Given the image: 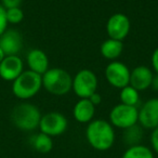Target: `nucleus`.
<instances>
[{"label":"nucleus","instance_id":"1","mask_svg":"<svg viewBox=\"0 0 158 158\" xmlns=\"http://www.w3.org/2000/svg\"><path fill=\"white\" fill-rule=\"evenodd\" d=\"M86 139L92 148L100 152L108 151L115 142L114 127L105 119H94L87 126Z\"/></svg>","mask_w":158,"mask_h":158},{"label":"nucleus","instance_id":"2","mask_svg":"<svg viewBox=\"0 0 158 158\" xmlns=\"http://www.w3.org/2000/svg\"><path fill=\"white\" fill-rule=\"evenodd\" d=\"M42 88L50 94L62 97L72 90L73 77L69 73L60 67L49 68L41 76Z\"/></svg>","mask_w":158,"mask_h":158},{"label":"nucleus","instance_id":"3","mask_svg":"<svg viewBox=\"0 0 158 158\" xmlns=\"http://www.w3.org/2000/svg\"><path fill=\"white\" fill-rule=\"evenodd\" d=\"M41 113L39 108L31 103H20L11 112V121L22 131H33L39 127Z\"/></svg>","mask_w":158,"mask_h":158},{"label":"nucleus","instance_id":"4","mask_svg":"<svg viewBox=\"0 0 158 158\" xmlns=\"http://www.w3.org/2000/svg\"><path fill=\"white\" fill-rule=\"evenodd\" d=\"M42 88L41 75L31 70H24L12 82V93L20 100H29L34 98Z\"/></svg>","mask_w":158,"mask_h":158},{"label":"nucleus","instance_id":"5","mask_svg":"<svg viewBox=\"0 0 158 158\" xmlns=\"http://www.w3.org/2000/svg\"><path fill=\"white\" fill-rule=\"evenodd\" d=\"M98 77L88 68L80 69L73 78V91L79 99H89L98 91Z\"/></svg>","mask_w":158,"mask_h":158},{"label":"nucleus","instance_id":"6","mask_svg":"<svg viewBox=\"0 0 158 158\" xmlns=\"http://www.w3.org/2000/svg\"><path fill=\"white\" fill-rule=\"evenodd\" d=\"M139 120V108L136 106L125 105L119 103L110 112V123L113 127L118 129H127L134 126Z\"/></svg>","mask_w":158,"mask_h":158},{"label":"nucleus","instance_id":"7","mask_svg":"<svg viewBox=\"0 0 158 158\" xmlns=\"http://www.w3.org/2000/svg\"><path fill=\"white\" fill-rule=\"evenodd\" d=\"M68 127L67 118L62 113L49 112L42 115L39 123L40 132L51 136H59L66 131Z\"/></svg>","mask_w":158,"mask_h":158},{"label":"nucleus","instance_id":"8","mask_svg":"<svg viewBox=\"0 0 158 158\" xmlns=\"http://www.w3.org/2000/svg\"><path fill=\"white\" fill-rule=\"evenodd\" d=\"M130 72L127 65L123 62L112 61L105 67V78L112 87L123 89L129 86Z\"/></svg>","mask_w":158,"mask_h":158},{"label":"nucleus","instance_id":"9","mask_svg":"<svg viewBox=\"0 0 158 158\" xmlns=\"http://www.w3.org/2000/svg\"><path fill=\"white\" fill-rule=\"evenodd\" d=\"M130 20L123 13H114L106 22V33L108 38L123 41L130 33Z\"/></svg>","mask_w":158,"mask_h":158},{"label":"nucleus","instance_id":"10","mask_svg":"<svg viewBox=\"0 0 158 158\" xmlns=\"http://www.w3.org/2000/svg\"><path fill=\"white\" fill-rule=\"evenodd\" d=\"M138 123L143 129L154 130L158 127V98L147 100L139 110Z\"/></svg>","mask_w":158,"mask_h":158},{"label":"nucleus","instance_id":"11","mask_svg":"<svg viewBox=\"0 0 158 158\" xmlns=\"http://www.w3.org/2000/svg\"><path fill=\"white\" fill-rule=\"evenodd\" d=\"M24 72V63L19 55H7L0 63V77L5 81L13 82Z\"/></svg>","mask_w":158,"mask_h":158},{"label":"nucleus","instance_id":"12","mask_svg":"<svg viewBox=\"0 0 158 158\" xmlns=\"http://www.w3.org/2000/svg\"><path fill=\"white\" fill-rule=\"evenodd\" d=\"M0 48L7 55H19L23 48V37L16 29L7 28L0 36Z\"/></svg>","mask_w":158,"mask_h":158},{"label":"nucleus","instance_id":"13","mask_svg":"<svg viewBox=\"0 0 158 158\" xmlns=\"http://www.w3.org/2000/svg\"><path fill=\"white\" fill-rule=\"evenodd\" d=\"M153 77L154 74L148 66L139 65L130 72L129 86L133 87L139 92L147 90L152 86Z\"/></svg>","mask_w":158,"mask_h":158},{"label":"nucleus","instance_id":"14","mask_svg":"<svg viewBox=\"0 0 158 158\" xmlns=\"http://www.w3.org/2000/svg\"><path fill=\"white\" fill-rule=\"evenodd\" d=\"M28 69L39 75H44L49 69L48 55L41 49H31L26 55Z\"/></svg>","mask_w":158,"mask_h":158},{"label":"nucleus","instance_id":"15","mask_svg":"<svg viewBox=\"0 0 158 158\" xmlns=\"http://www.w3.org/2000/svg\"><path fill=\"white\" fill-rule=\"evenodd\" d=\"M95 114V106L89 99H79L73 108V115L76 121L80 123H89L93 120Z\"/></svg>","mask_w":158,"mask_h":158},{"label":"nucleus","instance_id":"16","mask_svg":"<svg viewBox=\"0 0 158 158\" xmlns=\"http://www.w3.org/2000/svg\"><path fill=\"white\" fill-rule=\"evenodd\" d=\"M123 51V42L120 41V40L112 39V38L104 40L102 42L101 47H100V52H101L102 56L106 60H110V62L116 61L121 55Z\"/></svg>","mask_w":158,"mask_h":158},{"label":"nucleus","instance_id":"17","mask_svg":"<svg viewBox=\"0 0 158 158\" xmlns=\"http://www.w3.org/2000/svg\"><path fill=\"white\" fill-rule=\"evenodd\" d=\"M31 144L35 151H37L38 153H41V154L50 153L53 148L52 138L42 133V132L31 136Z\"/></svg>","mask_w":158,"mask_h":158},{"label":"nucleus","instance_id":"18","mask_svg":"<svg viewBox=\"0 0 158 158\" xmlns=\"http://www.w3.org/2000/svg\"><path fill=\"white\" fill-rule=\"evenodd\" d=\"M143 135H144L143 128L139 123H136V125L131 126L127 129H123V141L126 145L130 147L133 145L141 144V141L143 140Z\"/></svg>","mask_w":158,"mask_h":158},{"label":"nucleus","instance_id":"19","mask_svg":"<svg viewBox=\"0 0 158 158\" xmlns=\"http://www.w3.org/2000/svg\"><path fill=\"white\" fill-rule=\"evenodd\" d=\"M121 158H154V153L148 146L138 144L128 147Z\"/></svg>","mask_w":158,"mask_h":158},{"label":"nucleus","instance_id":"20","mask_svg":"<svg viewBox=\"0 0 158 158\" xmlns=\"http://www.w3.org/2000/svg\"><path fill=\"white\" fill-rule=\"evenodd\" d=\"M119 99H120V103L125 104V105L138 106L139 102H140V94H139V91L133 87L127 86L120 89Z\"/></svg>","mask_w":158,"mask_h":158},{"label":"nucleus","instance_id":"21","mask_svg":"<svg viewBox=\"0 0 158 158\" xmlns=\"http://www.w3.org/2000/svg\"><path fill=\"white\" fill-rule=\"evenodd\" d=\"M6 18L8 24H19L24 19V12L20 7L6 9Z\"/></svg>","mask_w":158,"mask_h":158},{"label":"nucleus","instance_id":"22","mask_svg":"<svg viewBox=\"0 0 158 158\" xmlns=\"http://www.w3.org/2000/svg\"><path fill=\"white\" fill-rule=\"evenodd\" d=\"M8 28V22L6 18V9L0 5V36L2 35Z\"/></svg>","mask_w":158,"mask_h":158},{"label":"nucleus","instance_id":"23","mask_svg":"<svg viewBox=\"0 0 158 158\" xmlns=\"http://www.w3.org/2000/svg\"><path fill=\"white\" fill-rule=\"evenodd\" d=\"M23 0H1L0 5L5 9H11V8H19Z\"/></svg>","mask_w":158,"mask_h":158},{"label":"nucleus","instance_id":"24","mask_svg":"<svg viewBox=\"0 0 158 158\" xmlns=\"http://www.w3.org/2000/svg\"><path fill=\"white\" fill-rule=\"evenodd\" d=\"M151 145L153 151L158 154V127L155 128L151 133Z\"/></svg>","mask_w":158,"mask_h":158},{"label":"nucleus","instance_id":"25","mask_svg":"<svg viewBox=\"0 0 158 158\" xmlns=\"http://www.w3.org/2000/svg\"><path fill=\"white\" fill-rule=\"evenodd\" d=\"M151 62H152V67L155 70L156 74L158 75V47L153 51V53H152Z\"/></svg>","mask_w":158,"mask_h":158},{"label":"nucleus","instance_id":"26","mask_svg":"<svg viewBox=\"0 0 158 158\" xmlns=\"http://www.w3.org/2000/svg\"><path fill=\"white\" fill-rule=\"evenodd\" d=\"M89 101L91 102V103L93 104V105L97 107L98 105H100L101 104V102H102V97H101V94H100L99 92H94L92 95H91L90 98H89Z\"/></svg>","mask_w":158,"mask_h":158},{"label":"nucleus","instance_id":"27","mask_svg":"<svg viewBox=\"0 0 158 158\" xmlns=\"http://www.w3.org/2000/svg\"><path fill=\"white\" fill-rule=\"evenodd\" d=\"M152 88L154 89L155 91H158V75H154L153 80H152Z\"/></svg>","mask_w":158,"mask_h":158},{"label":"nucleus","instance_id":"28","mask_svg":"<svg viewBox=\"0 0 158 158\" xmlns=\"http://www.w3.org/2000/svg\"><path fill=\"white\" fill-rule=\"evenodd\" d=\"M5 56H6V54L3 53V51L1 50V48H0V63H1V61H2L3 59H5Z\"/></svg>","mask_w":158,"mask_h":158}]
</instances>
